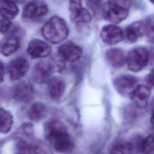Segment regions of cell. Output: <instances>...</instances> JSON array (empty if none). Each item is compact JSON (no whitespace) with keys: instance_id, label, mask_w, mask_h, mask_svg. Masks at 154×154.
Returning a JSON list of instances; mask_svg holds the SVG:
<instances>
[{"instance_id":"cell-1","label":"cell","mask_w":154,"mask_h":154,"mask_svg":"<svg viewBox=\"0 0 154 154\" xmlns=\"http://www.w3.org/2000/svg\"><path fill=\"white\" fill-rule=\"evenodd\" d=\"M46 138L55 150L62 153H70L74 144L66 125L59 120H51L45 126Z\"/></svg>"},{"instance_id":"cell-2","label":"cell","mask_w":154,"mask_h":154,"mask_svg":"<svg viewBox=\"0 0 154 154\" xmlns=\"http://www.w3.org/2000/svg\"><path fill=\"white\" fill-rule=\"evenodd\" d=\"M42 36L48 42L57 44L64 41L69 35V26L65 20L58 16L51 17L42 26Z\"/></svg>"},{"instance_id":"cell-3","label":"cell","mask_w":154,"mask_h":154,"mask_svg":"<svg viewBox=\"0 0 154 154\" xmlns=\"http://www.w3.org/2000/svg\"><path fill=\"white\" fill-rule=\"evenodd\" d=\"M129 6V2L127 1H106L102 5L103 17L112 23H120L128 16Z\"/></svg>"},{"instance_id":"cell-4","label":"cell","mask_w":154,"mask_h":154,"mask_svg":"<svg viewBox=\"0 0 154 154\" xmlns=\"http://www.w3.org/2000/svg\"><path fill=\"white\" fill-rule=\"evenodd\" d=\"M149 60V53L143 47H137L131 49L126 56V63L128 69L134 72L143 69Z\"/></svg>"},{"instance_id":"cell-5","label":"cell","mask_w":154,"mask_h":154,"mask_svg":"<svg viewBox=\"0 0 154 154\" xmlns=\"http://www.w3.org/2000/svg\"><path fill=\"white\" fill-rule=\"evenodd\" d=\"M69 9L70 20L78 24H84L90 22L91 15L90 11L82 7L81 1H71L69 2Z\"/></svg>"},{"instance_id":"cell-6","label":"cell","mask_w":154,"mask_h":154,"mask_svg":"<svg viewBox=\"0 0 154 154\" xmlns=\"http://www.w3.org/2000/svg\"><path fill=\"white\" fill-rule=\"evenodd\" d=\"M55 68L54 64L49 61H41L38 62L32 69L33 79L37 83L48 82L52 78V74Z\"/></svg>"},{"instance_id":"cell-7","label":"cell","mask_w":154,"mask_h":154,"mask_svg":"<svg viewBox=\"0 0 154 154\" xmlns=\"http://www.w3.org/2000/svg\"><path fill=\"white\" fill-rule=\"evenodd\" d=\"M58 54L63 61L73 63L80 59L82 55V49L72 42H67L59 46Z\"/></svg>"},{"instance_id":"cell-8","label":"cell","mask_w":154,"mask_h":154,"mask_svg":"<svg viewBox=\"0 0 154 154\" xmlns=\"http://www.w3.org/2000/svg\"><path fill=\"white\" fill-rule=\"evenodd\" d=\"M100 37L107 45H115L122 41L123 38V31L120 26L116 25H106L101 29Z\"/></svg>"},{"instance_id":"cell-9","label":"cell","mask_w":154,"mask_h":154,"mask_svg":"<svg viewBox=\"0 0 154 154\" xmlns=\"http://www.w3.org/2000/svg\"><path fill=\"white\" fill-rule=\"evenodd\" d=\"M29 67V64L27 60L22 57H18L10 62L7 71L11 80L17 81L26 75Z\"/></svg>"},{"instance_id":"cell-10","label":"cell","mask_w":154,"mask_h":154,"mask_svg":"<svg viewBox=\"0 0 154 154\" xmlns=\"http://www.w3.org/2000/svg\"><path fill=\"white\" fill-rule=\"evenodd\" d=\"M47 4L42 1H32L23 7L22 16L28 19L39 18L45 16L48 12Z\"/></svg>"},{"instance_id":"cell-11","label":"cell","mask_w":154,"mask_h":154,"mask_svg":"<svg viewBox=\"0 0 154 154\" xmlns=\"http://www.w3.org/2000/svg\"><path fill=\"white\" fill-rule=\"evenodd\" d=\"M51 47L46 42L38 38L31 40L27 47V53L32 58L46 57L51 53Z\"/></svg>"},{"instance_id":"cell-12","label":"cell","mask_w":154,"mask_h":154,"mask_svg":"<svg viewBox=\"0 0 154 154\" xmlns=\"http://www.w3.org/2000/svg\"><path fill=\"white\" fill-rule=\"evenodd\" d=\"M34 90L31 84L25 81L17 83L12 89L13 98L19 102L28 103L33 97Z\"/></svg>"},{"instance_id":"cell-13","label":"cell","mask_w":154,"mask_h":154,"mask_svg":"<svg viewBox=\"0 0 154 154\" xmlns=\"http://www.w3.org/2000/svg\"><path fill=\"white\" fill-rule=\"evenodd\" d=\"M138 79L129 75H124L117 77L114 81V85L116 90L122 94L131 93L137 87Z\"/></svg>"},{"instance_id":"cell-14","label":"cell","mask_w":154,"mask_h":154,"mask_svg":"<svg viewBox=\"0 0 154 154\" xmlns=\"http://www.w3.org/2000/svg\"><path fill=\"white\" fill-rule=\"evenodd\" d=\"M150 88L145 85H139L130 94L133 103L139 108H144L147 106L150 95Z\"/></svg>"},{"instance_id":"cell-15","label":"cell","mask_w":154,"mask_h":154,"mask_svg":"<svg viewBox=\"0 0 154 154\" xmlns=\"http://www.w3.org/2000/svg\"><path fill=\"white\" fill-rule=\"evenodd\" d=\"M48 90L49 96L54 100H58L64 93L66 82L60 77H52L48 82Z\"/></svg>"},{"instance_id":"cell-16","label":"cell","mask_w":154,"mask_h":154,"mask_svg":"<svg viewBox=\"0 0 154 154\" xmlns=\"http://www.w3.org/2000/svg\"><path fill=\"white\" fill-rule=\"evenodd\" d=\"M144 34H145L144 22L138 21L130 24L125 29L123 38L128 42L134 43Z\"/></svg>"},{"instance_id":"cell-17","label":"cell","mask_w":154,"mask_h":154,"mask_svg":"<svg viewBox=\"0 0 154 154\" xmlns=\"http://www.w3.org/2000/svg\"><path fill=\"white\" fill-rule=\"evenodd\" d=\"M19 48L20 40L14 34L7 35L1 42V52L4 56H10L13 54Z\"/></svg>"},{"instance_id":"cell-18","label":"cell","mask_w":154,"mask_h":154,"mask_svg":"<svg viewBox=\"0 0 154 154\" xmlns=\"http://www.w3.org/2000/svg\"><path fill=\"white\" fill-rule=\"evenodd\" d=\"M105 58L108 63L116 68L121 67L126 63V57L124 52L117 48L108 49L105 52Z\"/></svg>"},{"instance_id":"cell-19","label":"cell","mask_w":154,"mask_h":154,"mask_svg":"<svg viewBox=\"0 0 154 154\" xmlns=\"http://www.w3.org/2000/svg\"><path fill=\"white\" fill-rule=\"evenodd\" d=\"M0 11L1 17L11 19L15 17L19 12L16 4L11 1H1Z\"/></svg>"},{"instance_id":"cell-20","label":"cell","mask_w":154,"mask_h":154,"mask_svg":"<svg viewBox=\"0 0 154 154\" xmlns=\"http://www.w3.org/2000/svg\"><path fill=\"white\" fill-rule=\"evenodd\" d=\"M46 112V105L41 102H38L32 104L29 108L28 111V116L31 120L38 122L44 117Z\"/></svg>"},{"instance_id":"cell-21","label":"cell","mask_w":154,"mask_h":154,"mask_svg":"<svg viewBox=\"0 0 154 154\" xmlns=\"http://www.w3.org/2000/svg\"><path fill=\"white\" fill-rule=\"evenodd\" d=\"M1 132L2 134L8 133L11 129L13 125V116L10 112L1 108L0 109Z\"/></svg>"},{"instance_id":"cell-22","label":"cell","mask_w":154,"mask_h":154,"mask_svg":"<svg viewBox=\"0 0 154 154\" xmlns=\"http://www.w3.org/2000/svg\"><path fill=\"white\" fill-rule=\"evenodd\" d=\"M133 145L129 142L122 141L116 143L111 149V154H131Z\"/></svg>"},{"instance_id":"cell-23","label":"cell","mask_w":154,"mask_h":154,"mask_svg":"<svg viewBox=\"0 0 154 154\" xmlns=\"http://www.w3.org/2000/svg\"><path fill=\"white\" fill-rule=\"evenodd\" d=\"M139 147L143 154H154V136L149 135L144 138Z\"/></svg>"},{"instance_id":"cell-24","label":"cell","mask_w":154,"mask_h":154,"mask_svg":"<svg viewBox=\"0 0 154 154\" xmlns=\"http://www.w3.org/2000/svg\"><path fill=\"white\" fill-rule=\"evenodd\" d=\"M144 33L148 40L154 43V15L149 16L144 22Z\"/></svg>"},{"instance_id":"cell-25","label":"cell","mask_w":154,"mask_h":154,"mask_svg":"<svg viewBox=\"0 0 154 154\" xmlns=\"http://www.w3.org/2000/svg\"><path fill=\"white\" fill-rule=\"evenodd\" d=\"M34 154H53L51 150L45 145L38 143L32 147Z\"/></svg>"},{"instance_id":"cell-26","label":"cell","mask_w":154,"mask_h":154,"mask_svg":"<svg viewBox=\"0 0 154 154\" xmlns=\"http://www.w3.org/2000/svg\"><path fill=\"white\" fill-rule=\"evenodd\" d=\"M12 27V22L10 20L5 18H1L0 20V31L2 34L6 33L9 31V30Z\"/></svg>"},{"instance_id":"cell-27","label":"cell","mask_w":154,"mask_h":154,"mask_svg":"<svg viewBox=\"0 0 154 154\" xmlns=\"http://www.w3.org/2000/svg\"><path fill=\"white\" fill-rule=\"evenodd\" d=\"M146 81L149 85L154 86V68L150 70V73L147 76Z\"/></svg>"},{"instance_id":"cell-28","label":"cell","mask_w":154,"mask_h":154,"mask_svg":"<svg viewBox=\"0 0 154 154\" xmlns=\"http://www.w3.org/2000/svg\"><path fill=\"white\" fill-rule=\"evenodd\" d=\"M1 82H2L4 80V77L5 75V67L2 62L1 63Z\"/></svg>"},{"instance_id":"cell-29","label":"cell","mask_w":154,"mask_h":154,"mask_svg":"<svg viewBox=\"0 0 154 154\" xmlns=\"http://www.w3.org/2000/svg\"><path fill=\"white\" fill-rule=\"evenodd\" d=\"M150 123L154 125V111H153L150 117Z\"/></svg>"},{"instance_id":"cell-30","label":"cell","mask_w":154,"mask_h":154,"mask_svg":"<svg viewBox=\"0 0 154 154\" xmlns=\"http://www.w3.org/2000/svg\"><path fill=\"white\" fill-rule=\"evenodd\" d=\"M17 154H22V153H17Z\"/></svg>"}]
</instances>
